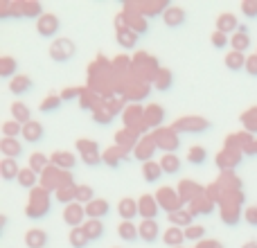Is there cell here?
<instances>
[{"label":"cell","instance_id":"cell-1","mask_svg":"<svg viewBox=\"0 0 257 248\" xmlns=\"http://www.w3.org/2000/svg\"><path fill=\"white\" fill-rule=\"evenodd\" d=\"M210 124L208 120H203V117H183V120H176L174 122V131L176 133H205L210 131Z\"/></svg>","mask_w":257,"mask_h":248},{"label":"cell","instance_id":"cell-2","mask_svg":"<svg viewBox=\"0 0 257 248\" xmlns=\"http://www.w3.org/2000/svg\"><path fill=\"white\" fill-rule=\"evenodd\" d=\"M48 210H50V203H48V192L45 190H36L34 194H32V199H30V205H27V217H32V219H39V217H43V214H48Z\"/></svg>","mask_w":257,"mask_h":248},{"label":"cell","instance_id":"cell-3","mask_svg":"<svg viewBox=\"0 0 257 248\" xmlns=\"http://www.w3.org/2000/svg\"><path fill=\"white\" fill-rule=\"evenodd\" d=\"M72 54H75V45L68 39H59L50 45V57L59 63H66L68 59H72Z\"/></svg>","mask_w":257,"mask_h":248},{"label":"cell","instance_id":"cell-4","mask_svg":"<svg viewBox=\"0 0 257 248\" xmlns=\"http://www.w3.org/2000/svg\"><path fill=\"white\" fill-rule=\"evenodd\" d=\"M154 140L158 147H163L167 154H174V149H178V133L174 129H158L154 133Z\"/></svg>","mask_w":257,"mask_h":248},{"label":"cell","instance_id":"cell-5","mask_svg":"<svg viewBox=\"0 0 257 248\" xmlns=\"http://www.w3.org/2000/svg\"><path fill=\"white\" fill-rule=\"evenodd\" d=\"M84 217H86V208L81 203H70L63 210V221L70 228H81L84 226Z\"/></svg>","mask_w":257,"mask_h":248},{"label":"cell","instance_id":"cell-6","mask_svg":"<svg viewBox=\"0 0 257 248\" xmlns=\"http://www.w3.org/2000/svg\"><path fill=\"white\" fill-rule=\"evenodd\" d=\"M156 199H158L160 208H163L165 212H169V214L178 212V210H181V203H183L181 196H176L172 190H167V187H165V190H160L158 194H156Z\"/></svg>","mask_w":257,"mask_h":248},{"label":"cell","instance_id":"cell-7","mask_svg":"<svg viewBox=\"0 0 257 248\" xmlns=\"http://www.w3.org/2000/svg\"><path fill=\"white\" fill-rule=\"evenodd\" d=\"M36 30H39L41 36L50 39V36H54L59 30V18L54 16V14H43V16L36 21Z\"/></svg>","mask_w":257,"mask_h":248},{"label":"cell","instance_id":"cell-8","mask_svg":"<svg viewBox=\"0 0 257 248\" xmlns=\"http://www.w3.org/2000/svg\"><path fill=\"white\" fill-rule=\"evenodd\" d=\"M138 232H140V239L147 241V244H154L158 241V235H160V226L156 219H145V221L138 226Z\"/></svg>","mask_w":257,"mask_h":248},{"label":"cell","instance_id":"cell-9","mask_svg":"<svg viewBox=\"0 0 257 248\" xmlns=\"http://www.w3.org/2000/svg\"><path fill=\"white\" fill-rule=\"evenodd\" d=\"M138 208H140V217L142 219H156L158 214L160 205H158V199L151 194H142L140 201H138Z\"/></svg>","mask_w":257,"mask_h":248},{"label":"cell","instance_id":"cell-10","mask_svg":"<svg viewBox=\"0 0 257 248\" xmlns=\"http://www.w3.org/2000/svg\"><path fill=\"white\" fill-rule=\"evenodd\" d=\"M156 149H158V145H156L154 138H145V140H140L136 145V158L142 160V163H151Z\"/></svg>","mask_w":257,"mask_h":248},{"label":"cell","instance_id":"cell-11","mask_svg":"<svg viewBox=\"0 0 257 248\" xmlns=\"http://www.w3.org/2000/svg\"><path fill=\"white\" fill-rule=\"evenodd\" d=\"M50 160H52V165L59 169V172H70V169L77 165V158L72 154H68V151H57V154L50 156Z\"/></svg>","mask_w":257,"mask_h":248},{"label":"cell","instance_id":"cell-12","mask_svg":"<svg viewBox=\"0 0 257 248\" xmlns=\"http://www.w3.org/2000/svg\"><path fill=\"white\" fill-rule=\"evenodd\" d=\"M185 18H187V14L183 12L181 7H174V5H169V7L163 12V21H165V25H167V27L183 25V23H185Z\"/></svg>","mask_w":257,"mask_h":248},{"label":"cell","instance_id":"cell-13","mask_svg":"<svg viewBox=\"0 0 257 248\" xmlns=\"http://www.w3.org/2000/svg\"><path fill=\"white\" fill-rule=\"evenodd\" d=\"M0 151H3L5 158L16 160L23 156V145L18 140H12V138H3V140H0Z\"/></svg>","mask_w":257,"mask_h":248},{"label":"cell","instance_id":"cell-14","mask_svg":"<svg viewBox=\"0 0 257 248\" xmlns=\"http://www.w3.org/2000/svg\"><path fill=\"white\" fill-rule=\"evenodd\" d=\"M86 208V214H88L90 219H104L108 212H111V205L106 203L104 199H95V201H90L88 205H84Z\"/></svg>","mask_w":257,"mask_h":248},{"label":"cell","instance_id":"cell-15","mask_svg":"<svg viewBox=\"0 0 257 248\" xmlns=\"http://www.w3.org/2000/svg\"><path fill=\"white\" fill-rule=\"evenodd\" d=\"M237 30H239V21H237L235 14L226 12V14H221V16L217 18V32H223V34L235 32V34H237Z\"/></svg>","mask_w":257,"mask_h":248},{"label":"cell","instance_id":"cell-16","mask_svg":"<svg viewBox=\"0 0 257 248\" xmlns=\"http://www.w3.org/2000/svg\"><path fill=\"white\" fill-rule=\"evenodd\" d=\"M23 140L32 142V145L41 142V140H43V124L34 122V120H32L30 124H25V127H23Z\"/></svg>","mask_w":257,"mask_h":248},{"label":"cell","instance_id":"cell-17","mask_svg":"<svg viewBox=\"0 0 257 248\" xmlns=\"http://www.w3.org/2000/svg\"><path fill=\"white\" fill-rule=\"evenodd\" d=\"M117 212H120L122 221H133V219L140 214V208H138V201L133 199H122L120 205H117Z\"/></svg>","mask_w":257,"mask_h":248},{"label":"cell","instance_id":"cell-18","mask_svg":"<svg viewBox=\"0 0 257 248\" xmlns=\"http://www.w3.org/2000/svg\"><path fill=\"white\" fill-rule=\"evenodd\" d=\"M25 244L27 248H45L48 246V232L41 230V228H32L25 235Z\"/></svg>","mask_w":257,"mask_h":248},{"label":"cell","instance_id":"cell-19","mask_svg":"<svg viewBox=\"0 0 257 248\" xmlns=\"http://www.w3.org/2000/svg\"><path fill=\"white\" fill-rule=\"evenodd\" d=\"M84 232L88 235L90 241H99L104 237V223L102 219H88V221H84Z\"/></svg>","mask_w":257,"mask_h":248},{"label":"cell","instance_id":"cell-20","mask_svg":"<svg viewBox=\"0 0 257 248\" xmlns=\"http://www.w3.org/2000/svg\"><path fill=\"white\" fill-rule=\"evenodd\" d=\"M32 88H34V81L25 75H18L9 81V90H12L14 95H25V93H30Z\"/></svg>","mask_w":257,"mask_h":248},{"label":"cell","instance_id":"cell-21","mask_svg":"<svg viewBox=\"0 0 257 248\" xmlns=\"http://www.w3.org/2000/svg\"><path fill=\"white\" fill-rule=\"evenodd\" d=\"M163 241L172 248H181V244L185 241V230H181V228H176V226H169L167 230L163 232Z\"/></svg>","mask_w":257,"mask_h":248},{"label":"cell","instance_id":"cell-22","mask_svg":"<svg viewBox=\"0 0 257 248\" xmlns=\"http://www.w3.org/2000/svg\"><path fill=\"white\" fill-rule=\"evenodd\" d=\"M169 223L176 228H190L194 226V217H192L190 210H178V212L169 214Z\"/></svg>","mask_w":257,"mask_h":248},{"label":"cell","instance_id":"cell-23","mask_svg":"<svg viewBox=\"0 0 257 248\" xmlns=\"http://www.w3.org/2000/svg\"><path fill=\"white\" fill-rule=\"evenodd\" d=\"M12 117H14V120H16L18 124H23V127L32 122L30 108H27L23 102H14V104H12Z\"/></svg>","mask_w":257,"mask_h":248},{"label":"cell","instance_id":"cell-24","mask_svg":"<svg viewBox=\"0 0 257 248\" xmlns=\"http://www.w3.org/2000/svg\"><path fill=\"white\" fill-rule=\"evenodd\" d=\"M160 167H163L165 174H178V169L183 167V163L176 154H165L163 158H160Z\"/></svg>","mask_w":257,"mask_h":248},{"label":"cell","instance_id":"cell-25","mask_svg":"<svg viewBox=\"0 0 257 248\" xmlns=\"http://www.w3.org/2000/svg\"><path fill=\"white\" fill-rule=\"evenodd\" d=\"M117 235L124 241H138L140 239V232H138V226H133V221H122L117 226Z\"/></svg>","mask_w":257,"mask_h":248},{"label":"cell","instance_id":"cell-26","mask_svg":"<svg viewBox=\"0 0 257 248\" xmlns=\"http://www.w3.org/2000/svg\"><path fill=\"white\" fill-rule=\"evenodd\" d=\"M18 174H21V169H18L16 160L5 158L3 163H0V176H3L5 181H14V178H18Z\"/></svg>","mask_w":257,"mask_h":248},{"label":"cell","instance_id":"cell-27","mask_svg":"<svg viewBox=\"0 0 257 248\" xmlns=\"http://www.w3.org/2000/svg\"><path fill=\"white\" fill-rule=\"evenodd\" d=\"M142 115H145L147 127H158V124L163 122V117H165V111L160 106H156V104H151V106H147V111L142 113Z\"/></svg>","mask_w":257,"mask_h":248},{"label":"cell","instance_id":"cell-28","mask_svg":"<svg viewBox=\"0 0 257 248\" xmlns=\"http://www.w3.org/2000/svg\"><path fill=\"white\" fill-rule=\"evenodd\" d=\"M226 68L228 70H232V72H237V70H244L246 68V57L241 52H228L226 54Z\"/></svg>","mask_w":257,"mask_h":248},{"label":"cell","instance_id":"cell-29","mask_svg":"<svg viewBox=\"0 0 257 248\" xmlns=\"http://www.w3.org/2000/svg\"><path fill=\"white\" fill-rule=\"evenodd\" d=\"M163 167H160V163H145V167H142V176H145L147 183H156L160 176H163Z\"/></svg>","mask_w":257,"mask_h":248},{"label":"cell","instance_id":"cell-30","mask_svg":"<svg viewBox=\"0 0 257 248\" xmlns=\"http://www.w3.org/2000/svg\"><path fill=\"white\" fill-rule=\"evenodd\" d=\"M54 199L59 201V203H72V199H77V187L75 185H63L59 187V190H54Z\"/></svg>","mask_w":257,"mask_h":248},{"label":"cell","instance_id":"cell-31","mask_svg":"<svg viewBox=\"0 0 257 248\" xmlns=\"http://www.w3.org/2000/svg\"><path fill=\"white\" fill-rule=\"evenodd\" d=\"M16 181H18V185H21V187L32 190V187H36V172H34V169H30V167H23Z\"/></svg>","mask_w":257,"mask_h":248},{"label":"cell","instance_id":"cell-32","mask_svg":"<svg viewBox=\"0 0 257 248\" xmlns=\"http://www.w3.org/2000/svg\"><path fill=\"white\" fill-rule=\"evenodd\" d=\"M68 239H70V246L72 248H86V246L90 244V239H88V235L84 232V228H72Z\"/></svg>","mask_w":257,"mask_h":248},{"label":"cell","instance_id":"cell-33","mask_svg":"<svg viewBox=\"0 0 257 248\" xmlns=\"http://www.w3.org/2000/svg\"><path fill=\"white\" fill-rule=\"evenodd\" d=\"M16 70H18V66H16V61H14L12 57L0 59V77H3V79H14Z\"/></svg>","mask_w":257,"mask_h":248},{"label":"cell","instance_id":"cell-34","mask_svg":"<svg viewBox=\"0 0 257 248\" xmlns=\"http://www.w3.org/2000/svg\"><path fill=\"white\" fill-rule=\"evenodd\" d=\"M230 45H232V50H235V52L244 54L246 50L250 48V41H248V36H246V32H237V34L230 39Z\"/></svg>","mask_w":257,"mask_h":248},{"label":"cell","instance_id":"cell-35","mask_svg":"<svg viewBox=\"0 0 257 248\" xmlns=\"http://www.w3.org/2000/svg\"><path fill=\"white\" fill-rule=\"evenodd\" d=\"M18 136H23V124H18L16 120H9V122L3 124V138L18 140Z\"/></svg>","mask_w":257,"mask_h":248},{"label":"cell","instance_id":"cell-36","mask_svg":"<svg viewBox=\"0 0 257 248\" xmlns=\"http://www.w3.org/2000/svg\"><path fill=\"white\" fill-rule=\"evenodd\" d=\"M61 95H54V93H50L48 97L41 102V113H52V111H57L59 106H61Z\"/></svg>","mask_w":257,"mask_h":248},{"label":"cell","instance_id":"cell-37","mask_svg":"<svg viewBox=\"0 0 257 248\" xmlns=\"http://www.w3.org/2000/svg\"><path fill=\"white\" fill-rule=\"evenodd\" d=\"M208 160V151L205 147H192L190 154H187V163L190 165H203Z\"/></svg>","mask_w":257,"mask_h":248},{"label":"cell","instance_id":"cell-38","mask_svg":"<svg viewBox=\"0 0 257 248\" xmlns=\"http://www.w3.org/2000/svg\"><path fill=\"white\" fill-rule=\"evenodd\" d=\"M21 5V14L27 18H36V16H43V7H41V3H18Z\"/></svg>","mask_w":257,"mask_h":248},{"label":"cell","instance_id":"cell-39","mask_svg":"<svg viewBox=\"0 0 257 248\" xmlns=\"http://www.w3.org/2000/svg\"><path fill=\"white\" fill-rule=\"evenodd\" d=\"M174 77L169 70H158V75H156V88L158 90H167L169 86H172Z\"/></svg>","mask_w":257,"mask_h":248},{"label":"cell","instance_id":"cell-40","mask_svg":"<svg viewBox=\"0 0 257 248\" xmlns=\"http://www.w3.org/2000/svg\"><path fill=\"white\" fill-rule=\"evenodd\" d=\"M45 167H48V158H45L43 154H32L30 156V169H34L36 174L45 172Z\"/></svg>","mask_w":257,"mask_h":248},{"label":"cell","instance_id":"cell-41","mask_svg":"<svg viewBox=\"0 0 257 248\" xmlns=\"http://www.w3.org/2000/svg\"><path fill=\"white\" fill-rule=\"evenodd\" d=\"M75 201H77V203H86V205H88L90 201H95L90 185H79V187H77V199Z\"/></svg>","mask_w":257,"mask_h":248},{"label":"cell","instance_id":"cell-42","mask_svg":"<svg viewBox=\"0 0 257 248\" xmlns=\"http://www.w3.org/2000/svg\"><path fill=\"white\" fill-rule=\"evenodd\" d=\"M117 39H120V45L122 48H133L138 41V34H133L131 30H120L117 32Z\"/></svg>","mask_w":257,"mask_h":248},{"label":"cell","instance_id":"cell-43","mask_svg":"<svg viewBox=\"0 0 257 248\" xmlns=\"http://www.w3.org/2000/svg\"><path fill=\"white\" fill-rule=\"evenodd\" d=\"M241 122H244V127L248 129L250 133H257V108H250V111H246L244 117H241Z\"/></svg>","mask_w":257,"mask_h":248},{"label":"cell","instance_id":"cell-44","mask_svg":"<svg viewBox=\"0 0 257 248\" xmlns=\"http://www.w3.org/2000/svg\"><path fill=\"white\" fill-rule=\"evenodd\" d=\"M203 237H205V228L203 226H190V228H185V239L199 241V239H203Z\"/></svg>","mask_w":257,"mask_h":248},{"label":"cell","instance_id":"cell-45","mask_svg":"<svg viewBox=\"0 0 257 248\" xmlns=\"http://www.w3.org/2000/svg\"><path fill=\"white\" fill-rule=\"evenodd\" d=\"M210 41H212V45L217 50H221V48H226V45H230V39H228V34H223V32H217L214 30V34L210 36Z\"/></svg>","mask_w":257,"mask_h":248},{"label":"cell","instance_id":"cell-46","mask_svg":"<svg viewBox=\"0 0 257 248\" xmlns=\"http://www.w3.org/2000/svg\"><path fill=\"white\" fill-rule=\"evenodd\" d=\"M241 14L246 18H257V0H244L241 3Z\"/></svg>","mask_w":257,"mask_h":248},{"label":"cell","instance_id":"cell-47","mask_svg":"<svg viewBox=\"0 0 257 248\" xmlns=\"http://www.w3.org/2000/svg\"><path fill=\"white\" fill-rule=\"evenodd\" d=\"M77 149H79L81 154H93V151L99 149V145L95 140H77Z\"/></svg>","mask_w":257,"mask_h":248},{"label":"cell","instance_id":"cell-48","mask_svg":"<svg viewBox=\"0 0 257 248\" xmlns=\"http://www.w3.org/2000/svg\"><path fill=\"white\" fill-rule=\"evenodd\" d=\"M117 158H126V156L120 151V147H115V149L106 151V156H104V160H106L108 165H113V167H115V165H117Z\"/></svg>","mask_w":257,"mask_h":248},{"label":"cell","instance_id":"cell-49","mask_svg":"<svg viewBox=\"0 0 257 248\" xmlns=\"http://www.w3.org/2000/svg\"><path fill=\"white\" fill-rule=\"evenodd\" d=\"M246 72H248L253 79H257V54H250V57H246Z\"/></svg>","mask_w":257,"mask_h":248},{"label":"cell","instance_id":"cell-50","mask_svg":"<svg viewBox=\"0 0 257 248\" xmlns=\"http://www.w3.org/2000/svg\"><path fill=\"white\" fill-rule=\"evenodd\" d=\"M81 160H84L86 165H90V167H97V165L102 163V158H99L97 151H93V154H81Z\"/></svg>","mask_w":257,"mask_h":248},{"label":"cell","instance_id":"cell-51","mask_svg":"<svg viewBox=\"0 0 257 248\" xmlns=\"http://www.w3.org/2000/svg\"><path fill=\"white\" fill-rule=\"evenodd\" d=\"M117 142H126V147H131L136 142V131H128V133H117Z\"/></svg>","mask_w":257,"mask_h":248},{"label":"cell","instance_id":"cell-52","mask_svg":"<svg viewBox=\"0 0 257 248\" xmlns=\"http://www.w3.org/2000/svg\"><path fill=\"white\" fill-rule=\"evenodd\" d=\"M79 93H81L79 88H66L61 93V99H75V97H79Z\"/></svg>","mask_w":257,"mask_h":248},{"label":"cell","instance_id":"cell-53","mask_svg":"<svg viewBox=\"0 0 257 248\" xmlns=\"http://www.w3.org/2000/svg\"><path fill=\"white\" fill-rule=\"evenodd\" d=\"M246 219H248V223L257 226V208L255 210H248V212H246Z\"/></svg>","mask_w":257,"mask_h":248},{"label":"cell","instance_id":"cell-54","mask_svg":"<svg viewBox=\"0 0 257 248\" xmlns=\"http://www.w3.org/2000/svg\"><path fill=\"white\" fill-rule=\"evenodd\" d=\"M241 248H257V241H246Z\"/></svg>","mask_w":257,"mask_h":248},{"label":"cell","instance_id":"cell-55","mask_svg":"<svg viewBox=\"0 0 257 248\" xmlns=\"http://www.w3.org/2000/svg\"><path fill=\"white\" fill-rule=\"evenodd\" d=\"M255 54H257V52H255Z\"/></svg>","mask_w":257,"mask_h":248}]
</instances>
